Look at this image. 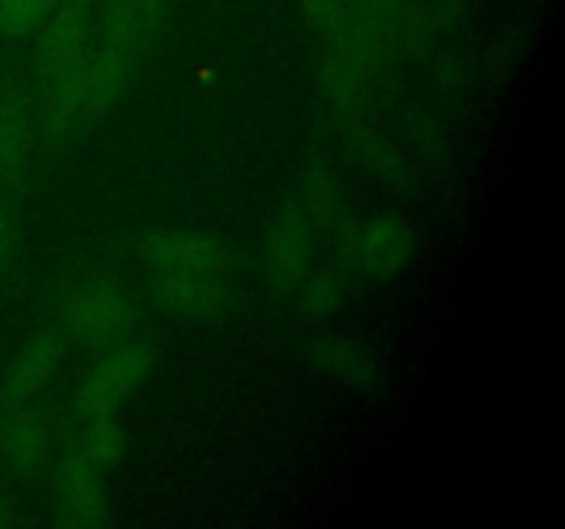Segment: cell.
<instances>
[{
	"instance_id": "cell-1",
	"label": "cell",
	"mask_w": 565,
	"mask_h": 529,
	"mask_svg": "<svg viewBox=\"0 0 565 529\" xmlns=\"http://www.w3.org/2000/svg\"><path fill=\"white\" fill-rule=\"evenodd\" d=\"M414 229L395 213H375L348 226L342 235V259L364 281H390L414 257Z\"/></svg>"
},
{
	"instance_id": "cell-2",
	"label": "cell",
	"mask_w": 565,
	"mask_h": 529,
	"mask_svg": "<svg viewBox=\"0 0 565 529\" xmlns=\"http://www.w3.org/2000/svg\"><path fill=\"white\" fill-rule=\"evenodd\" d=\"M154 353L141 342H121L105 347L77 384L75 406L83 419L97 413H116V408L138 391L152 373Z\"/></svg>"
},
{
	"instance_id": "cell-3",
	"label": "cell",
	"mask_w": 565,
	"mask_h": 529,
	"mask_svg": "<svg viewBox=\"0 0 565 529\" xmlns=\"http://www.w3.org/2000/svg\"><path fill=\"white\" fill-rule=\"evenodd\" d=\"M136 298L119 284L94 281L72 292L64 306V328L92 347H114L130 339L136 328Z\"/></svg>"
},
{
	"instance_id": "cell-4",
	"label": "cell",
	"mask_w": 565,
	"mask_h": 529,
	"mask_svg": "<svg viewBox=\"0 0 565 529\" xmlns=\"http://www.w3.org/2000/svg\"><path fill=\"white\" fill-rule=\"evenodd\" d=\"M36 31V72L44 94L86 64L92 6L88 0H58Z\"/></svg>"
},
{
	"instance_id": "cell-5",
	"label": "cell",
	"mask_w": 565,
	"mask_h": 529,
	"mask_svg": "<svg viewBox=\"0 0 565 529\" xmlns=\"http://www.w3.org/2000/svg\"><path fill=\"white\" fill-rule=\"evenodd\" d=\"M55 521L61 527H103L110 518V488L105 468L81 452H66L55 472Z\"/></svg>"
},
{
	"instance_id": "cell-6",
	"label": "cell",
	"mask_w": 565,
	"mask_h": 529,
	"mask_svg": "<svg viewBox=\"0 0 565 529\" xmlns=\"http://www.w3.org/2000/svg\"><path fill=\"white\" fill-rule=\"evenodd\" d=\"M315 240L318 226L303 209L301 198L287 202L265 235V276L276 290H296L315 262Z\"/></svg>"
},
{
	"instance_id": "cell-7",
	"label": "cell",
	"mask_w": 565,
	"mask_h": 529,
	"mask_svg": "<svg viewBox=\"0 0 565 529\" xmlns=\"http://www.w3.org/2000/svg\"><path fill=\"white\" fill-rule=\"evenodd\" d=\"M141 259L158 273H218L232 268L230 248L193 229H149L138 242Z\"/></svg>"
},
{
	"instance_id": "cell-8",
	"label": "cell",
	"mask_w": 565,
	"mask_h": 529,
	"mask_svg": "<svg viewBox=\"0 0 565 529\" xmlns=\"http://www.w3.org/2000/svg\"><path fill=\"white\" fill-rule=\"evenodd\" d=\"M149 292L166 312L185 320H213L230 309L232 295L218 273H158L149 270Z\"/></svg>"
},
{
	"instance_id": "cell-9",
	"label": "cell",
	"mask_w": 565,
	"mask_h": 529,
	"mask_svg": "<svg viewBox=\"0 0 565 529\" xmlns=\"http://www.w3.org/2000/svg\"><path fill=\"white\" fill-rule=\"evenodd\" d=\"M64 345L66 336L58 328H42L39 334H33L6 367L0 400L9 408H22L25 402H31L61 367Z\"/></svg>"
},
{
	"instance_id": "cell-10",
	"label": "cell",
	"mask_w": 565,
	"mask_h": 529,
	"mask_svg": "<svg viewBox=\"0 0 565 529\" xmlns=\"http://www.w3.org/2000/svg\"><path fill=\"white\" fill-rule=\"evenodd\" d=\"M132 55L125 50L105 47L77 72V130L99 119L125 91L130 80Z\"/></svg>"
},
{
	"instance_id": "cell-11",
	"label": "cell",
	"mask_w": 565,
	"mask_h": 529,
	"mask_svg": "<svg viewBox=\"0 0 565 529\" xmlns=\"http://www.w3.org/2000/svg\"><path fill=\"white\" fill-rule=\"evenodd\" d=\"M31 158V110L22 94L0 97V191L14 193Z\"/></svg>"
},
{
	"instance_id": "cell-12",
	"label": "cell",
	"mask_w": 565,
	"mask_h": 529,
	"mask_svg": "<svg viewBox=\"0 0 565 529\" xmlns=\"http://www.w3.org/2000/svg\"><path fill=\"white\" fill-rule=\"evenodd\" d=\"M342 132L348 136V143H351L353 154H356L359 163L370 171L379 182L390 187H408L412 182V171H408L406 158L401 154V149L384 136L379 125L373 119L356 121V125L342 127Z\"/></svg>"
},
{
	"instance_id": "cell-13",
	"label": "cell",
	"mask_w": 565,
	"mask_h": 529,
	"mask_svg": "<svg viewBox=\"0 0 565 529\" xmlns=\"http://www.w3.org/2000/svg\"><path fill=\"white\" fill-rule=\"evenodd\" d=\"M163 6L166 0H103V33L108 47L136 55L158 28Z\"/></svg>"
},
{
	"instance_id": "cell-14",
	"label": "cell",
	"mask_w": 565,
	"mask_h": 529,
	"mask_svg": "<svg viewBox=\"0 0 565 529\" xmlns=\"http://www.w3.org/2000/svg\"><path fill=\"white\" fill-rule=\"evenodd\" d=\"M309 361L326 373L329 378L342 380L348 386H359V389H370L379 384V364L373 361L362 345L342 336H318L307 350Z\"/></svg>"
},
{
	"instance_id": "cell-15",
	"label": "cell",
	"mask_w": 565,
	"mask_h": 529,
	"mask_svg": "<svg viewBox=\"0 0 565 529\" xmlns=\"http://www.w3.org/2000/svg\"><path fill=\"white\" fill-rule=\"evenodd\" d=\"M47 455V428L33 413H14L0 428V457L11 472H36Z\"/></svg>"
},
{
	"instance_id": "cell-16",
	"label": "cell",
	"mask_w": 565,
	"mask_h": 529,
	"mask_svg": "<svg viewBox=\"0 0 565 529\" xmlns=\"http://www.w3.org/2000/svg\"><path fill=\"white\" fill-rule=\"evenodd\" d=\"M303 209L309 213L318 231L331 229L340 220L342 213V187L337 180L334 169L326 160H318L307 169V182H303Z\"/></svg>"
},
{
	"instance_id": "cell-17",
	"label": "cell",
	"mask_w": 565,
	"mask_h": 529,
	"mask_svg": "<svg viewBox=\"0 0 565 529\" xmlns=\"http://www.w3.org/2000/svg\"><path fill=\"white\" fill-rule=\"evenodd\" d=\"M81 452L86 457H92L97 466H103L105 472L114 468L125 457L127 435L119 419H116V413H97V417L83 419Z\"/></svg>"
},
{
	"instance_id": "cell-18",
	"label": "cell",
	"mask_w": 565,
	"mask_h": 529,
	"mask_svg": "<svg viewBox=\"0 0 565 529\" xmlns=\"http://www.w3.org/2000/svg\"><path fill=\"white\" fill-rule=\"evenodd\" d=\"M301 312L309 317H329L342 303V281L331 270H307L296 284Z\"/></svg>"
},
{
	"instance_id": "cell-19",
	"label": "cell",
	"mask_w": 565,
	"mask_h": 529,
	"mask_svg": "<svg viewBox=\"0 0 565 529\" xmlns=\"http://www.w3.org/2000/svg\"><path fill=\"white\" fill-rule=\"evenodd\" d=\"M58 0H0V31L11 36L33 33Z\"/></svg>"
},
{
	"instance_id": "cell-20",
	"label": "cell",
	"mask_w": 565,
	"mask_h": 529,
	"mask_svg": "<svg viewBox=\"0 0 565 529\" xmlns=\"http://www.w3.org/2000/svg\"><path fill=\"white\" fill-rule=\"evenodd\" d=\"M309 28L320 36H334L348 17V0H298Z\"/></svg>"
},
{
	"instance_id": "cell-21",
	"label": "cell",
	"mask_w": 565,
	"mask_h": 529,
	"mask_svg": "<svg viewBox=\"0 0 565 529\" xmlns=\"http://www.w3.org/2000/svg\"><path fill=\"white\" fill-rule=\"evenodd\" d=\"M14 204H11V193L0 191V279L9 268L11 248H14Z\"/></svg>"
},
{
	"instance_id": "cell-22",
	"label": "cell",
	"mask_w": 565,
	"mask_h": 529,
	"mask_svg": "<svg viewBox=\"0 0 565 529\" xmlns=\"http://www.w3.org/2000/svg\"><path fill=\"white\" fill-rule=\"evenodd\" d=\"M11 518H14L11 516V505L3 499V496H0V527H9Z\"/></svg>"
}]
</instances>
